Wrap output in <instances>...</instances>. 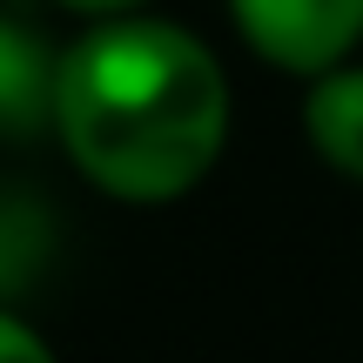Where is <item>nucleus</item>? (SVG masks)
<instances>
[{
	"mask_svg": "<svg viewBox=\"0 0 363 363\" xmlns=\"http://www.w3.org/2000/svg\"><path fill=\"white\" fill-rule=\"evenodd\" d=\"M235 121L229 67L195 27L162 13L88 21L54 61V142L115 202H175L222 162Z\"/></svg>",
	"mask_w": 363,
	"mask_h": 363,
	"instance_id": "f257e3e1",
	"label": "nucleus"
},
{
	"mask_svg": "<svg viewBox=\"0 0 363 363\" xmlns=\"http://www.w3.org/2000/svg\"><path fill=\"white\" fill-rule=\"evenodd\" d=\"M229 21L249 40L256 61L310 81V74H323V67L357 54L363 0H229Z\"/></svg>",
	"mask_w": 363,
	"mask_h": 363,
	"instance_id": "f03ea898",
	"label": "nucleus"
},
{
	"mask_svg": "<svg viewBox=\"0 0 363 363\" xmlns=\"http://www.w3.org/2000/svg\"><path fill=\"white\" fill-rule=\"evenodd\" d=\"M303 135H310L316 162L330 175L363 189V61H337L323 74H310L303 94Z\"/></svg>",
	"mask_w": 363,
	"mask_h": 363,
	"instance_id": "7ed1b4c3",
	"label": "nucleus"
},
{
	"mask_svg": "<svg viewBox=\"0 0 363 363\" xmlns=\"http://www.w3.org/2000/svg\"><path fill=\"white\" fill-rule=\"evenodd\" d=\"M54 61L34 27L0 13V135H40L54 121Z\"/></svg>",
	"mask_w": 363,
	"mask_h": 363,
	"instance_id": "20e7f679",
	"label": "nucleus"
},
{
	"mask_svg": "<svg viewBox=\"0 0 363 363\" xmlns=\"http://www.w3.org/2000/svg\"><path fill=\"white\" fill-rule=\"evenodd\" d=\"M0 363H54L48 337H40L27 316H13L7 303H0Z\"/></svg>",
	"mask_w": 363,
	"mask_h": 363,
	"instance_id": "39448f33",
	"label": "nucleus"
},
{
	"mask_svg": "<svg viewBox=\"0 0 363 363\" xmlns=\"http://www.w3.org/2000/svg\"><path fill=\"white\" fill-rule=\"evenodd\" d=\"M61 7L88 13V21H108V13H135V7H148V0H61Z\"/></svg>",
	"mask_w": 363,
	"mask_h": 363,
	"instance_id": "423d86ee",
	"label": "nucleus"
}]
</instances>
